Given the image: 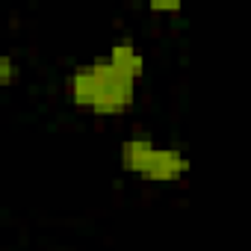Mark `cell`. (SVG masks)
Listing matches in <instances>:
<instances>
[{
    "label": "cell",
    "mask_w": 251,
    "mask_h": 251,
    "mask_svg": "<svg viewBox=\"0 0 251 251\" xmlns=\"http://www.w3.org/2000/svg\"><path fill=\"white\" fill-rule=\"evenodd\" d=\"M145 74V56L133 39L121 36L98 59L80 62L68 71V100L92 115H121L136 103V86Z\"/></svg>",
    "instance_id": "6da1fadb"
},
{
    "label": "cell",
    "mask_w": 251,
    "mask_h": 251,
    "mask_svg": "<svg viewBox=\"0 0 251 251\" xmlns=\"http://www.w3.org/2000/svg\"><path fill=\"white\" fill-rule=\"evenodd\" d=\"M21 77V65L12 53H3L0 56V86H12L15 80Z\"/></svg>",
    "instance_id": "3957f363"
},
{
    "label": "cell",
    "mask_w": 251,
    "mask_h": 251,
    "mask_svg": "<svg viewBox=\"0 0 251 251\" xmlns=\"http://www.w3.org/2000/svg\"><path fill=\"white\" fill-rule=\"evenodd\" d=\"M148 9L151 12H180L183 3H180V0H151Z\"/></svg>",
    "instance_id": "277c9868"
},
{
    "label": "cell",
    "mask_w": 251,
    "mask_h": 251,
    "mask_svg": "<svg viewBox=\"0 0 251 251\" xmlns=\"http://www.w3.org/2000/svg\"><path fill=\"white\" fill-rule=\"evenodd\" d=\"M118 166L148 183H177L192 172V160L175 145H157L148 133H133L118 148Z\"/></svg>",
    "instance_id": "7a4b0ae2"
}]
</instances>
